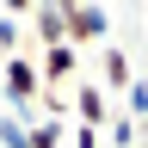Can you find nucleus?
Masks as SVG:
<instances>
[{
	"mask_svg": "<svg viewBox=\"0 0 148 148\" xmlns=\"http://www.w3.org/2000/svg\"><path fill=\"white\" fill-rule=\"evenodd\" d=\"M105 31H111V12H105V6H68V0H62V43H68V49L99 43Z\"/></svg>",
	"mask_w": 148,
	"mask_h": 148,
	"instance_id": "obj_1",
	"label": "nucleus"
},
{
	"mask_svg": "<svg viewBox=\"0 0 148 148\" xmlns=\"http://www.w3.org/2000/svg\"><path fill=\"white\" fill-rule=\"evenodd\" d=\"M0 92H6V105H31L37 92H43V80H37V62H31L25 49L0 62Z\"/></svg>",
	"mask_w": 148,
	"mask_h": 148,
	"instance_id": "obj_2",
	"label": "nucleus"
},
{
	"mask_svg": "<svg viewBox=\"0 0 148 148\" xmlns=\"http://www.w3.org/2000/svg\"><path fill=\"white\" fill-rule=\"evenodd\" d=\"M74 117H80V130H92V136H99V130L111 123V105H105V86H74Z\"/></svg>",
	"mask_w": 148,
	"mask_h": 148,
	"instance_id": "obj_3",
	"label": "nucleus"
},
{
	"mask_svg": "<svg viewBox=\"0 0 148 148\" xmlns=\"http://www.w3.org/2000/svg\"><path fill=\"white\" fill-rule=\"evenodd\" d=\"M74 68H80V49H68V43L43 49V62H37V80H43V92H49L56 80H74Z\"/></svg>",
	"mask_w": 148,
	"mask_h": 148,
	"instance_id": "obj_4",
	"label": "nucleus"
},
{
	"mask_svg": "<svg viewBox=\"0 0 148 148\" xmlns=\"http://www.w3.org/2000/svg\"><path fill=\"white\" fill-rule=\"evenodd\" d=\"M99 74H105V86H111V92H130V86H136V68H130V56H123L117 43H105V49H99Z\"/></svg>",
	"mask_w": 148,
	"mask_h": 148,
	"instance_id": "obj_5",
	"label": "nucleus"
},
{
	"mask_svg": "<svg viewBox=\"0 0 148 148\" xmlns=\"http://www.w3.org/2000/svg\"><path fill=\"white\" fill-rule=\"evenodd\" d=\"M31 25H37V43H43V49H56V43H62V0L31 6Z\"/></svg>",
	"mask_w": 148,
	"mask_h": 148,
	"instance_id": "obj_6",
	"label": "nucleus"
},
{
	"mask_svg": "<svg viewBox=\"0 0 148 148\" xmlns=\"http://www.w3.org/2000/svg\"><path fill=\"white\" fill-rule=\"evenodd\" d=\"M99 142H105V148H130V142H136V123H130V117H111V123L99 130Z\"/></svg>",
	"mask_w": 148,
	"mask_h": 148,
	"instance_id": "obj_7",
	"label": "nucleus"
},
{
	"mask_svg": "<svg viewBox=\"0 0 148 148\" xmlns=\"http://www.w3.org/2000/svg\"><path fill=\"white\" fill-rule=\"evenodd\" d=\"M123 105H130V123H136V130H148V80H136V86H130V92H123Z\"/></svg>",
	"mask_w": 148,
	"mask_h": 148,
	"instance_id": "obj_8",
	"label": "nucleus"
},
{
	"mask_svg": "<svg viewBox=\"0 0 148 148\" xmlns=\"http://www.w3.org/2000/svg\"><path fill=\"white\" fill-rule=\"evenodd\" d=\"M6 56H18V18L0 12V62H6Z\"/></svg>",
	"mask_w": 148,
	"mask_h": 148,
	"instance_id": "obj_9",
	"label": "nucleus"
},
{
	"mask_svg": "<svg viewBox=\"0 0 148 148\" xmlns=\"http://www.w3.org/2000/svg\"><path fill=\"white\" fill-rule=\"evenodd\" d=\"M0 148H31V130L12 123V117H0Z\"/></svg>",
	"mask_w": 148,
	"mask_h": 148,
	"instance_id": "obj_10",
	"label": "nucleus"
}]
</instances>
